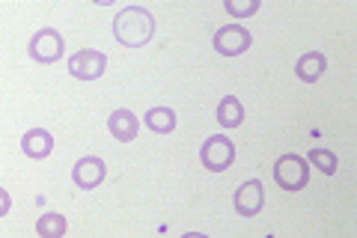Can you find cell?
<instances>
[{
  "mask_svg": "<svg viewBox=\"0 0 357 238\" xmlns=\"http://www.w3.org/2000/svg\"><path fill=\"white\" fill-rule=\"evenodd\" d=\"M199 161H203V167L211 170V173H223V170H229L232 161H236V143H232L227 134H215V137H208L203 143Z\"/></svg>",
  "mask_w": 357,
  "mask_h": 238,
  "instance_id": "3",
  "label": "cell"
},
{
  "mask_svg": "<svg viewBox=\"0 0 357 238\" xmlns=\"http://www.w3.org/2000/svg\"><path fill=\"white\" fill-rule=\"evenodd\" d=\"M223 6H227V13L232 18H250L259 13V0H227Z\"/></svg>",
  "mask_w": 357,
  "mask_h": 238,
  "instance_id": "16",
  "label": "cell"
},
{
  "mask_svg": "<svg viewBox=\"0 0 357 238\" xmlns=\"http://www.w3.org/2000/svg\"><path fill=\"white\" fill-rule=\"evenodd\" d=\"M137 128H140V119L134 117L128 107H119V110H114L107 117V131L114 134L116 140H122V143H128V140L137 137Z\"/></svg>",
  "mask_w": 357,
  "mask_h": 238,
  "instance_id": "9",
  "label": "cell"
},
{
  "mask_svg": "<svg viewBox=\"0 0 357 238\" xmlns=\"http://www.w3.org/2000/svg\"><path fill=\"white\" fill-rule=\"evenodd\" d=\"M107 69V54L102 51H77L69 57V75L77 77V81H96V77H102Z\"/></svg>",
  "mask_w": 357,
  "mask_h": 238,
  "instance_id": "5",
  "label": "cell"
},
{
  "mask_svg": "<svg viewBox=\"0 0 357 238\" xmlns=\"http://www.w3.org/2000/svg\"><path fill=\"white\" fill-rule=\"evenodd\" d=\"M274 182L283 191H301L310 182V167L307 158H301L298 152H286L274 161Z\"/></svg>",
  "mask_w": 357,
  "mask_h": 238,
  "instance_id": "2",
  "label": "cell"
},
{
  "mask_svg": "<svg viewBox=\"0 0 357 238\" xmlns=\"http://www.w3.org/2000/svg\"><path fill=\"white\" fill-rule=\"evenodd\" d=\"M114 36L126 48H143L155 36V15L143 6H126L114 18Z\"/></svg>",
  "mask_w": 357,
  "mask_h": 238,
  "instance_id": "1",
  "label": "cell"
},
{
  "mask_svg": "<svg viewBox=\"0 0 357 238\" xmlns=\"http://www.w3.org/2000/svg\"><path fill=\"white\" fill-rule=\"evenodd\" d=\"M236 211L241 218H256V214L262 211L265 206V191H262V182L259 179H250V182H244L238 191H236Z\"/></svg>",
  "mask_w": 357,
  "mask_h": 238,
  "instance_id": "8",
  "label": "cell"
},
{
  "mask_svg": "<svg viewBox=\"0 0 357 238\" xmlns=\"http://www.w3.org/2000/svg\"><path fill=\"white\" fill-rule=\"evenodd\" d=\"M36 232L42 238H60V235H66V218L57 214V211L42 214V218L36 221Z\"/></svg>",
  "mask_w": 357,
  "mask_h": 238,
  "instance_id": "14",
  "label": "cell"
},
{
  "mask_svg": "<svg viewBox=\"0 0 357 238\" xmlns=\"http://www.w3.org/2000/svg\"><path fill=\"white\" fill-rule=\"evenodd\" d=\"M105 176H107V167L102 158H96V155H86L81 158L75 167H72V182L81 188V191H93L105 182Z\"/></svg>",
  "mask_w": 357,
  "mask_h": 238,
  "instance_id": "7",
  "label": "cell"
},
{
  "mask_svg": "<svg viewBox=\"0 0 357 238\" xmlns=\"http://www.w3.org/2000/svg\"><path fill=\"white\" fill-rule=\"evenodd\" d=\"M143 122H146L155 134H170L176 128V113L170 107H149Z\"/></svg>",
  "mask_w": 357,
  "mask_h": 238,
  "instance_id": "13",
  "label": "cell"
},
{
  "mask_svg": "<svg viewBox=\"0 0 357 238\" xmlns=\"http://www.w3.org/2000/svg\"><path fill=\"white\" fill-rule=\"evenodd\" d=\"M21 149H24L27 158H36V161L48 158V155L54 152V137H51V131H45V128H30V131H24V137H21Z\"/></svg>",
  "mask_w": 357,
  "mask_h": 238,
  "instance_id": "10",
  "label": "cell"
},
{
  "mask_svg": "<svg viewBox=\"0 0 357 238\" xmlns=\"http://www.w3.org/2000/svg\"><path fill=\"white\" fill-rule=\"evenodd\" d=\"M211 45H215V51L223 54V57H238L244 54L253 45V36H250V30L248 27H241V24H227V27H220L215 33V39H211Z\"/></svg>",
  "mask_w": 357,
  "mask_h": 238,
  "instance_id": "6",
  "label": "cell"
},
{
  "mask_svg": "<svg viewBox=\"0 0 357 238\" xmlns=\"http://www.w3.org/2000/svg\"><path fill=\"white\" fill-rule=\"evenodd\" d=\"M63 51H66V42H63V36L54 27L36 30V33H33V39H30V45H27V54L36 63H45V66L57 63L60 57H63Z\"/></svg>",
  "mask_w": 357,
  "mask_h": 238,
  "instance_id": "4",
  "label": "cell"
},
{
  "mask_svg": "<svg viewBox=\"0 0 357 238\" xmlns=\"http://www.w3.org/2000/svg\"><path fill=\"white\" fill-rule=\"evenodd\" d=\"M307 161L312 167H319L325 176H333L337 173V155H333L331 149H321V146H316V149H310V158Z\"/></svg>",
  "mask_w": 357,
  "mask_h": 238,
  "instance_id": "15",
  "label": "cell"
},
{
  "mask_svg": "<svg viewBox=\"0 0 357 238\" xmlns=\"http://www.w3.org/2000/svg\"><path fill=\"white\" fill-rule=\"evenodd\" d=\"M218 122H220L223 128H238L241 122H244V107H241V101L236 96L220 98V105H218Z\"/></svg>",
  "mask_w": 357,
  "mask_h": 238,
  "instance_id": "12",
  "label": "cell"
},
{
  "mask_svg": "<svg viewBox=\"0 0 357 238\" xmlns=\"http://www.w3.org/2000/svg\"><path fill=\"white\" fill-rule=\"evenodd\" d=\"M325 69H328L325 54L321 51H307L304 57H298L295 75H298V81H304V84H316L319 77L325 75Z\"/></svg>",
  "mask_w": 357,
  "mask_h": 238,
  "instance_id": "11",
  "label": "cell"
}]
</instances>
